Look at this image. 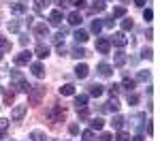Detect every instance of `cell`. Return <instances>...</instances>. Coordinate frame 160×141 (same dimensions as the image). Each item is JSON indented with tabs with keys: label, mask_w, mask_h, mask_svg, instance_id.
<instances>
[{
	"label": "cell",
	"mask_w": 160,
	"mask_h": 141,
	"mask_svg": "<svg viewBox=\"0 0 160 141\" xmlns=\"http://www.w3.org/2000/svg\"><path fill=\"white\" fill-rule=\"evenodd\" d=\"M47 120H49V122H53V124H58V122H62V120H64V107H62V105H53V107H51V109H47Z\"/></svg>",
	"instance_id": "3"
},
{
	"label": "cell",
	"mask_w": 160,
	"mask_h": 141,
	"mask_svg": "<svg viewBox=\"0 0 160 141\" xmlns=\"http://www.w3.org/2000/svg\"><path fill=\"white\" fill-rule=\"evenodd\" d=\"M96 73H98L100 77H111V73H113V66L107 62H100L98 66H96Z\"/></svg>",
	"instance_id": "10"
},
{
	"label": "cell",
	"mask_w": 160,
	"mask_h": 141,
	"mask_svg": "<svg viewBox=\"0 0 160 141\" xmlns=\"http://www.w3.org/2000/svg\"><path fill=\"white\" fill-rule=\"evenodd\" d=\"M73 37H75L77 43H86V41H88V32H86V30H75Z\"/></svg>",
	"instance_id": "31"
},
{
	"label": "cell",
	"mask_w": 160,
	"mask_h": 141,
	"mask_svg": "<svg viewBox=\"0 0 160 141\" xmlns=\"http://www.w3.org/2000/svg\"><path fill=\"white\" fill-rule=\"evenodd\" d=\"M11 13L13 15H24L26 13V4L24 2H13L11 4Z\"/></svg>",
	"instance_id": "22"
},
{
	"label": "cell",
	"mask_w": 160,
	"mask_h": 141,
	"mask_svg": "<svg viewBox=\"0 0 160 141\" xmlns=\"http://www.w3.org/2000/svg\"><path fill=\"white\" fill-rule=\"evenodd\" d=\"M141 58H145V60H149V58H152V49H149V47H145V49L141 51Z\"/></svg>",
	"instance_id": "47"
},
{
	"label": "cell",
	"mask_w": 160,
	"mask_h": 141,
	"mask_svg": "<svg viewBox=\"0 0 160 141\" xmlns=\"http://www.w3.org/2000/svg\"><path fill=\"white\" fill-rule=\"evenodd\" d=\"M145 120H148V113H135L130 120H128V122H130V126L135 128V130H143Z\"/></svg>",
	"instance_id": "5"
},
{
	"label": "cell",
	"mask_w": 160,
	"mask_h": 141,
	"mask_svg": "<svg viewBox=\"0 0 160 141\" xmlns=\"http://www.w3.org/2000/svg\"><path fill=\"white\" fill-rule=\"evenodd\" d=\"M113 64H115L118 68L124 66V64H126V53H124V51H118V53H115V58H113Z\"/></svg>",
	"instance_id": "27"
},
{
	"label": "cell",
	"mask_w": 160,
	"mask_h": 141,
	"mask_svg": "<svg viewBox=\"0 0 160 141\" xmlns=\"http://www.w3.org/2000/svg\"><path fill=\"white\" fill-rule=\"evenodd\" d=\"M30 60H32V51H28V49H24L22 53H17V56L13 58L15 66H24V64H30Z\"/></svg>",
	"instance_id": "6"
},
{
	"label": "cell",
	"mask_w": 160,
	"mask_h": 141,
	"mask_svg": "<svg viewBox=\"0 0 160 141\" xmlns=\"http://www.w3.org/2000/svg\"><path fill=\"white\" fill-rule=\"evenodd\" d=\"M66 2H68V4H73V7H79V9H81V7H86V0H66Z\"/></svg>",
	"instance_id": "45"
},
{
	"label": "cell",
	"mask_w": 160,
	"mask_h": 141,
	"mask_svg": "<svg viewBox=\"0 0 160 141\" xmlns=\"http://www.w3.org/2000/svg\"><path fill=\"white\" fill-rule=\"evenodd\" d=\"M143 19H145V22H152V19H154V11H152V9H145V11H143Z\"/></svg>",
	"instance_id": "43"
},
{
	"label": "cell",
	"mask_w": 160,
	"mask_h": 141,
	"mask_svg": "<svg viewBox=\"0 0 160 141\" xmlns=\"http://www.w3.org/2000/svg\"><path fill=\"white\" fill-rule=\"evenodd\" d=\"M81 137H83V141H94V130H92V128H88V130L81 133Z\"/></svg>",
	"instance_id": "39"
},
{
	"label": "cell",
	"mask_w": 160,
	"mask_h": 141,
	"mask_svg": "<svg viewBox=\"0 0 160 141\" xmlns=\"http://www.w3.org/2000/svg\"><path fill=\"white\" fill-rule=\"evenodd\" d=\"M7 130H9V120L7 118H0V139L7 135Z\"/></svg>",
	"instance_id": "32"
},
{
	"label": "cell",
	"mask_w": 160,
	"mask_h": 141,
	"mask_svg": "<svg viewBox=\"0 0 160 141\" xmlns=\"http://www.w3.org/2000/svg\"><path fill=\"white\" fill-rule=\"evenodd\" d=\"M68 133H71V135H77V133H79V124H71V126H68Z\"/></svg>",
	"instance_id": "48"
},
{
	"label": "cell",
	"mask_w": 160,
	"mask_h": 141,
	"mask_svg": "<svg viewBox=\"0 0 160 141\" xmlns=\"http://www.w3.org/2000/svg\"><path fill=\"white\" fill-rule=\"evenodd\" d=\"M28 41H30V37H28V34H22V37H19V43H22V47H26V45H28Z\"/></svg>",
	"instance_id": "50"
},
{
	"label": "cell",
	"mask_w": 160,
	"mask_h": 141,
	"mask_svg": "<svg viewBox=\"0 0 160 141\" xmlns=\"http://www.w3.org/2000/svg\"><path fill=\"white\" fill-rule=\"evenodd\" d=\"M77 113H79V120H86L90 115V111H88V107H83V109H77Z\"/></svg>",
	"instance_id": "44"
},
{
	"label": "cell",
	"mask_w": 160,
	"mask_h": 141,
	"mask_svg": "<svg viewBox=\"0 0 160 141\" xmlns=\"http://www.w3.org/2000/svg\"><path fill=\"white\" fill-rule=\"evenodd\" d=\"M26 111H28V105H17V107H13L11 120H13V122H19V120L26 115Z\"/></svg>",
	"instance_id": "8"
},
{
	"label": "cell",
	"mask_w": 160,
	"mask_h": 141,
	"mask_svg": "<svg viewBox=\"0 0 160 141\" xmlns=\"http://www.w3.org/2000/svg\"><path fill=\"white\" fill-rule=\"evenodd\" d=\"M120 2H128V0H120Z\"/></svg>",
	"instance_id": "54"
},
{
	"label": "cell",
	"mask_w": 160,
	"mask_h": 141,
	"mask_svg": "<svg viewBox=\"0 0 160 141\" xmlns=\"http://www.w3.org/2000/svg\"><path fill=\"white\" fill-rule=\"evenodd\" d=\"M34 37H38V38L49 37V26L47 24H37L34 26Z\"/></svg>",
	"instance_id": "14"
},
{
	"label": "cell",
	"mask_w": 160,
	"mask_h": 141,
	"mask_svg": "<svg viewBox=\"0 0 160 141\" xmlns=\"http://www.w3.org/2000/svg\"><path fill=\"white\" fill-rule=\"evenodd\" d=\"M126 101H128V105H137L139 103V96H137L135 92H128L126 94Z\"/></svg>",
	"instance_id": "38"
},
{
	"label": "cell",
	"mask_w": 160,
	"mask_h": 141,
	"mask_svg": "<svg viewBox=\"0 0 160 141\" xmlns=\"http://www.w3.org/2000/svg\"><path fill=\"white\" fill-rule=\"evenodd\" d=\"M132 28H135V22H132L130 17L122 19V32H128V30H132Z\"/></svg>",
	"instance_id": "33"
},
{
	"label": "cell",
	"mask_w": 160,
	"mask_h": 141,
	"mask_svg": "<svg viewBox=\"0 0 160 141\" xmlns=\"http://www.w3.org/2000/svg\"><path fill=\"white\" fill-rule=\"evenodd\" d=\"M60 94L62 96H73L75 94V86L73 83H64V86L60 88Z\"/></svg>",
	"instance_id": "28"
},
{
	"label": "cell",
	"mask_w": 160,
	"mask_h": 141,
	"mask_svg": "<svg viewBox=\"0 0 160 141\" xmlns=\"http://www.w3.org/2000/svg\"><path fill=\"white\" fill-rule=\"evenodd\" d=\"M30 139H32V141H49V139H47V135H45L43 130H38V128H34V130L30 133Z\"/></svg>",
	"instance_id": "21"
},
{
	"label": "cell",
	"mask_w": 160,
	"mask_h": 141,
	"mask_svg": "<svg viewBox=\"0 0 160 141\" xmlns=\"http://www.w3.org/2000/svg\"><path fill=\"white\" fill-rule=\"evenodd\" d=\"M102 126H105V120L102 118H92L90 120V128L92 130H102Z\"/></svg>",
	"instance_id": "24"
},
{
	"label": "cell",
	"mask_w": 160,
	"mask_h": 141,
	"mask_svg": "<svg viewBox=\"0 0 160 141\" xmlns=\"http://www.w3.org/2000/svg\"><path fill=\"white\" fill-rule=\"evenodd\" d=\"M135 86H137V81L132 79V77L124 75V79H122V88H126L128 92H132V90H135Z\"/></svg>",
	"instance_id": "18"
},
{
	"label": "cell",
	"mask_w": 160,
	"mask_h": 141,
	"mask_svg": "<svg viewBox=\"0 0 160 141\" xmlns=\"http://www.w3.org/2000/svg\"><path fill=\"white\" fill-rule=\"evenodd\" d=\"M19 28H22V22H19V19H11V22H9V30H11V32H19Z\"/></svg>",
	"instance_id": "35"
},
{
	"label": "cell",
	"mask_w": 160,
	"mask_h": 141,
	"mask_svg": "<svg viewBox=\"0 0 160 141\" xmlns=\"http://www.w3.org/2000/svg\"><path fill=\"white\" fill-rule=\"evenodd\" d=\"M90 30H92V32L98 37V32L102 30V22H100V19H94V22H92V26H90Z\"/></svg>",
	"instance_id": "34"
},
{
	"label": "cell",
	"mask_w": 160,
	"mask_h": 141,
	"mask_svg": "<svg viewBox=\"0 0 160 141\" xmlns=\"http://www.w3.org/2000/svg\"><path fill=\"white\" fill-rule=\"evenodd\" d=\"M0 58H2V51H0Z\"/></svg>",
	"instance_id": "55"
},
{
	"label": "cell",
	"mask_w": 160,
	"mask_h": 141,
	"mask_svg": "<svg viewBox=\"0 0 160 141\" xmlns=\"http://www.w3.org/2000/svg\"><path fill=\"white\" fill-rule=\"evenodd\" d=\"M105 7H107L105 0H94V4H92L90 11H92V13H100V11H105Z\"/></svg>",
	"instance_id": "30"
},
{
	"label": "cell",
	"mask_w": 160,
	"mask_h": 141,
	"mask_svg": "<svg viewBox=\"0 0 160 141\" xmlns=\"http://www.w3.org/2000/svg\"><path fill=\"white\" fill-rule=\"evenodd\" d=\"M102 92H105V88H102L100 83H92V86H90V96H94V98L102 96Z\"/></svg>",
	"instance_id": "19"
},
{
	"label": "cell",
	"mask_w": 160,
	"mask_h": 141,
	"mask_svg": "<svg viewBox=\"0 0 160 141\" xmlns=\"http://www.w3.org/2000/svg\"><path fill=\"white\" fill-rule=\"evenodd\" d=\"M115 141H130V135H128L126 130H120L118 137H115Z\"/></svg>",
	"instance_id": "42"
},
{
	"label": "cell",
	"mask_w": 160,
	"mask_h": 141,
	"mask_svg": "<svg viewBox=\"0 0 160 141\" xmlns=\"http://www.w3.org/2000/svg\"><path fill=\"white\" fill-rule=\"evenodd\" d=\"M30 71H32V75L38 77V79L45 77V66H43L41 62H32V64H30Z\"/></svg>",
	"instance_id": "12"
},
{
	"label": "cell",
	"mask_w": 160,
	"mask_h": 141,
	"mask_svg": "<svg viewBox=\"0 0 160 141\" xmlns=\"http://www.w3.org/2000/svg\"><path fill=\"white\" fill-rule=\"evenodd\" d=\"M143 128L148 130V135H152V133H154V126H152V122H149V120L145 122V126H143Z\"/></svg>",
	"instance_id": "51"
},
{
	"label": "cell",
	"mask_w": 160,
	"mask_h": 141,
	"mask_svg": "<svg viewBox=\"0 0 160 141\" xmlns=\"http://www.w3.org/2000/svg\"><path fill=\"white\" fill-rule=\"evenodd\" d=\"M124 15H126V9H124V7H115L113 13H111V17H113V19H115V17H124Z\"/></svg>",
	"instance_id": "37"
},
{
	"label": "cell",
	"mask_w": 160,
	"mask_h": 141,
	"mask_svg": "<svg viewBox=\"0 0 160 141\" xmlns=\"http://www.w3.org/2000/svg\"><path fill=\"white\" fill-rule=\"evenodd\" d=\"M124 122H126V120H124L122 115L115 113V115H113V122H111V124H113V128H115V130H122V128H124Z\"/></svg>",
	"instance_id": "26"
},
{
	"label": "cell",
	"mask_w": 160,
	"mask_h": 141,
	"mask_svg": "<svg viewBox=\"0 0 160 141\" xmlns=\"http://www.w3.org/2000/svg\"><path fill=\"white\" fill-rule=\"evenodd\" d=\"M145 2H148V0H137L135 4H137V7H141V9H143V7H145Z\"/></svg>",
	"instance_id": "53"
},
{
	"label": "cell",
	"mask_w": 160,
	"mask_h": 141,
	"mask_svg": "<svg viewBox=\"0 0 160 141\" xmlns=\"http://www.w3.org/2000/svg\"><path fill=\"white\" fill-rule=\"evenodd\" d=\"M13 101H15V92H9V90H7V92H4V105H11Z\"/></svg>",
	"instance_id": "41"
},
{
	"label": "cell",
	"mask_w": 160,
	"mask_h": 141,
	"mask_svg": "<svg viewBox=\"0 0 160 141\" xmlns=\"http://www.w3.org/2000/svg\"><path fill=\"white\" fill-rule=\"evenodd\" d=\"M66 32H68L66 28H62V30H58V32H56V34L51 37V41H53L56 45H60V43H64V37H66Z\"/></svg>",
	"instance_id": "23"
},
{
	"label": "cell",
	"mask_w": 160,
	"mask_h": 141,
	"mask_svg": "<svg viewBox=\"0 0 160 141\" xmlns=\"http://www.w3.org/2000/svg\"><path fill=\"white\" fill-rule=\"evenodd\" d=\"M34 56H37V58H41V60H43V58H47V56H49V47L41 41V43L37 45V49H34Z\"/></svg>",
	"instance_id": "15"
},
{
	"label": "cell",
	"mask_w": 160,
	"mask_h": 141,
	"mask_svg": "<svg viewBox=\"0 0 160 141\" xmlns=\"http://www.w3.org/2000/svg\"><path fill=\"white\" fill-rule=\"evenodd\" d=\"M122 90V86H118V83H111L109 88H107V92H109L111 96H118V92Z\"/></svg>",
	"instance_id": "40"
},
{
	"label": "cell",
	"mask_w": 160,
	"mask_h": 141,
	"mask_svg": "<svg viewBox=\"0 0 160 141\" xmlns=\"http://www.w3.org/2000/svg\"><path fill=\"white\" fill-rule=\"evenodd\" d=\"M81 22H83V17H81V13L73 11L71 15H68V24H71V26H81Z\"/></svg>",
	"instance_id": "20"
},
{
	"label": "cell",
	"mask_w": 160,
	"mask_h": 141,
	"mask_svg": "<svg viewBox=\"0 0 160 141\" xmlns=\"http://www.w3.org/2000/svg\"><path fill=\"white\" fill-rule=\"evenodd\" d=\"M149 77H152V73H149V71H139V73H137V79H135V81L148 83V81H149Z\"/></svg>",
	"instance_id": "29"
},
{
	"label": "cell",
	"mask_w": 160,
	"mask_h": 141,
	"mask_svg": "<svg viewBox=\"0 0 160 141\" xmlns=\"http://www.w3.org/2000/svg\"><path fill=\"white\" fill-rule=\"evenodd\" d=\"M113 24H115V19H113V17H107V19L102 22V26H105V28H113Z\"/></svg>",
	"instance_id": "46"
},
{
	"label": "cell",
	"mask_w": 160,
	"mask_h": 141,
	"mask_svg": "<svg viewBox=\"0 0 160 141\" xmlns=\"http://www.w3.org/2000/svg\"><path fill=\"white\" fill-rule=\"evenodd\" d=\"M11 49V41L4 37H0V51H9Z\"/></svg>",
	"instance_id": "36"
},
{
	"label": "cell",
	"mask_w": 160,
	"mask_h": 141,
	"mask_svg": "<svg viewBox=\"0 0 160 141\" xmlns=\"http://www.w3.org/2000/svg\"><path fill=\"white\" fill-rule=\"evenodd\" d=\"M49 2L51 0H34V13L37 15H43V11L49 7Z\"/></svg>",
	"instance_id": "16"
},
{
	"label": "cell",
	"mask_w": 160,
	"mask_h": 141,
	"mask_svg": "<svg viewBox=\"0 0 160 141\" xmlns=\"http://www.w3.org/2000/svg\"><path fill=\"white\" fill-rule=\"evenodd\" d=\"M109 49H111L109 38H105V37L96 38V51H98V53H109Z\"/></svg>",
	"instance_id": "9"
},
{
	"label": "cell",
	"mask_w": 160,
	"mask_h": 141,
	"mask_svg": "<svg viewBox=\"0 0 160 141\" xmlns=\"http://www.w3.org/2000/svg\"><path fill=\"white\" fill-rule=\"evenodd\" d=\"M100 141H113V135L111 133H102L100 135Z\"/></svg>",
	"instance_id": "49"
},
{
	"label": "cell",
	"mask_w": 160,
	"mask_h": 141,
	"mask_svg": "<svg viewBox=\"0 0 160 141\" xmlns=\"http://www.w3.org/2000/svg\"><path fill=\"white\" fill-rule=\"evenodd\" d=\"M88 75H90V66H88V64H77V66H75V77L86 79Z\"/></svg>",
	"instance_id": "13"
},
{
	"label": "cell",
	"mask_w": 160,
	"mask_h": 141,
	"mask_svg": "<svg viewBox=\"0 0 160 141\" xmlns=\"http://www.w3.org/2000/svg\"><path fill=\"white\" fill-rule=\"evenodd\" d=\"M75 109H83V107H88V96L86 94H79V96H75Z\"/></svg>",
	"instance_id": "17"
},
{
	"label": "cell",
	"mask_w": 160,
	"mask_h": 141,
	"mask_svg": "<svg viewBox=\"0 0 160 141\" xmlns=\"http://www.w3.org/2000/svg\"><path fill=\"white\" fill-rule=\"evenodd\" d=\"M62 17H64L62 9H56V11H51V13H49V24H51V26H60V24H62Z\"/></svg>",
	"instance_id": "11"
},
{
	"label": "cell",
	"mask_w": 160,
	"mask_h": 141,
	"mask_svg": "<svg viewBox=\"0 0 160 141\" xmlns=\"http://www.w3.org/2000/svg\"><path fill=\"white\" fill-rule=\"evenodd\" d=\"M98 111H100V113H105V111L118 113V111H120V101H118L115 96H111V98H109L107 103H105V105H100V107H98Z\"/></svg>",
	"instance_id": "4"
},
{
	"label": "cell",
	"mask_w": 160,
	"mask_h": 141,
	"mask_svg": "<svg viewBox=\"0 0 160 141\" xmlns=\"http://www.w3.org/2000/svg\"><path fill=\"white\" fill-rule=\"evenodd\" d=\"M132 141H145V137H143V135L139 133V135H135V137H132Z\"/></svg>",
	"instance_id": "52"
},
{
	"label": "cell",
	"mask_w": 160,
	"mask_h": 141,
	"mask_svg": "<svg viewBox=\"0 0 160 141\" xmlns=\"http://www.w3.org/2000/svg\"><path fill=\"white\" fill-rule=\"evenodd\" d=\"M71 56H73V58H77V60H79V58H86V56H88V51L83 49V47H79V45H75L73 49H71Z\"/></svg>",
	"instance_id": "25"
},
{
	"label": "cell",
	"mask_w": 160,
	"mask_h": 141,
	"mask_svg": "<svg viewBox=\"0 0 160 141\" xmlns=\"http://www.w3.org/2000/svg\"><path fill=\"white\" fill-rule=\"evenodd\" d=\"M43 98H45V86H30V90H28V103L32 107H37V105H41Z\"/></svg>",
	"instance_id": "2"
},
{
	"label": "cell",
	"mask_w": 160,
	"mask_h": 141,
	"mask_svg": "<svg viewBox=\"0 0 160 141\" xmlns=\"http://www.w3.org/2000/svg\"><path fill=\"white\" fill-rule=\"evenodd\" d=\"M109 43H113L115 47H126L128 45V37L124 32H113V37L109 38Z\"/></svg>",
	"instance_id": "7"
},
{
	"label": "cell",
	"mask_w": 160,
	"mask_h": 141,
	"mask_svg": "<svg viewBox=\"0 0 160 141\" xmlns=\"http://www.w3.org/2000/svg\"><path fill=\"white\" fill-rule=\"evenodd\" d=\"M11 88H15L17 92H28V90H30L28 79H26L24 73L17 71V68H13V71H11Z\"/></svg>",
	"instance_id": "1"
}]
</instances>
